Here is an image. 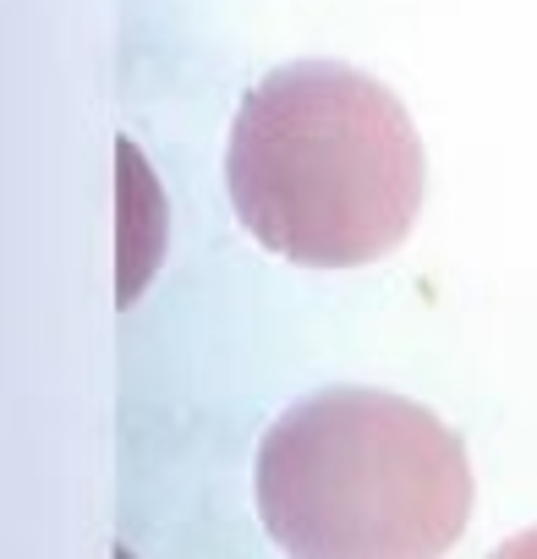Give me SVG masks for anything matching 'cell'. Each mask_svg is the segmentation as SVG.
<instances>
[{
	"label": "cell",
	"instance_id": "cell-2",
	"mask_svg": "<svg viewBox=\"0 0 537 559\" xmlns=\"http://www.w3.org/2000/svg\"><path fill=\"white\" fill-rule=\"evenodd\" d=\"M258 515L291 559H444L472 515L461 439L390 390H319L258 444Z\"/></svg>",
	"mask_w": 537,
	"mask_h": 559
},
{
	"label": "cell",
	"instance_id": "cell-3",
	"mask_svg": "<svg viewBox=\"0 0 537 559\" xmlns=\"http://www.w3.org/2000/svg\"><path fill=\"white\" fill-rule=\"evenodd\" d=\"M488 559H537V526L521 532V537H510V543H499Z\"/></svg>",
	"mask_w": 537,
	"mask_h": 559
},
{
	"label": "cell",
	"instance_id": "cell-1",
	"mask_svg": "<svg viewBox=\"0 0 537 559\" xmlns=\"http://www.w3.org/2000/svg\"><path fill=\"white\" fill-rule=\"evenodd\" d=\"M225 187L236 219L268 252L351 269L406 241L422 209V143L379 78L341 61H297L247 88Z\"/></svg>",
	"mask_w": 537,
	"mask_h": 559
}]
</instances>
